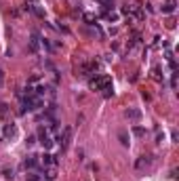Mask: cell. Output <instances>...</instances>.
Wrapping results in <instances>:
<instances>
[{"label": "cell", "instance_id": "obj_1", "mask_svg": "<svg viewBox=\"0 0 179 181\" xmlns=\"http://www.w3.org/2000/svg\"><path fill=\"white\" fill-rule=\"evenodd\" d=\"M38 107H42V99H40V97H36V95H32V97H21V110H19V114L34 112V110H38Z\"/></svg>", "mask_w": 179, "mask_h": 181}, {"label": "cell", "instance_id": "obj_2", "mask_svg": "<svg viewBox=\"0 0 179 181\" xmlns=\"http://www.w3.org/2000/svg\"><path fill=\"white\" fill-rule=\"evenodd\" d=\"M110 84H112V80H110V76H105V74H95V78L89 80V87L93 90H103V89H108Z\"/></svg>", "mask_w": 179, "mask_h": 181}, {"label": "cell", "instance_id": "obj_3", "mask_svg": "<svg viewBox=\"0 0 179 181\" xmlns=\"http://www.w3.org/2000/svg\"><path fill=\"white\" fill-rule=\"evenodd\" d=\"M70 141H72V129H70V127H65V129H63V133H61L59 139H57V143H59L61 152H65V150L70 147Z\"/></svg>", "mask_w": 179, "mask_h": 181}, {"label": "cell", "instance_id": "obj_4", "mask_svg": "<svg viewBox=\"0 0 179 181\" xmlns=\"http://www.w3.org/2000/svg\"><path fill=\"white\" fill-rule=\"evenodd\" d=\"M42 164H45V169H48V166H57V158H55L53 154L45 152V154H42Z\"/></svg>", "mask_w": 179, "mask_h": 181}, {"label": "cell", "instance_id": "obj_5", "mask_svg": "<svg viewBox=\"0 0 179 181\" xmlns=\"http://www.w3.org/2000/svg\"><path fill=\"white\" fill-rule=\"evenodd\" d=\"M150 164H152V156H141L135 162V169H143V166H150Z\"/></svg>", "mask_w": 179, "mask_h": 181}, {"label": "cell", "instance_id": "obj_6", "mask_svg": "<svg viewBox=\"0 0 179 181\" xmlns=\"http://www.w3.org/2000/svg\"><path fill=\"white\" fill-rule=\"evenodd\" d=\"M40 34L38 32H32V40H30V44H32V51H38V46H40Z\"/></svg>", "mask_w": 179, "mask_h": 181}, {"label": "cell", "instance_id": "obj_7", "mask_svg": "<svg viewBox=\"0 0 179 181\" xmlns=\"http://www.w3.org/2000/svg\"><path fill=\"white\" fill-rule=\"evenodd\" d=\"M15 133H17V127H15V124H6V127H4V139L15 137Z\"/></svg>", "mask_w": 179, "mask_h": 181}, {"label": "cell", "instance_id": "obj_8", "mask_svg": "<svg viewBox=\"0 0 179 181\" xmlns=\"http://www.w3.org/2000/svg\"><path fill=\"white\" fill-rule=\"evenodd\" d=\"M36 164H38L36 156H28V158H25V162H23V166H25V169H36Z\"/></svg>", "mask_w": 179, "mask_h": 181}, {"label": "cell", "instance_id": "obj_9", "mask_svg": "<svg viewBox=\"0 0 179 181\" xmlns=\"http://www.w3.org/2000/svg\"><path fill=\"white\" fill-rule=\"evenodd\" d=\"M46 90H48V87H46V84H38V87L34 89V95L42 99V97H45V95H46Z\"/></svg>", "mask_w": 179, "mask_h": 181}, {"label": "cell", "instance_id": "obj_10", "mask_svg": "<svg viewBox=\"0 0 179 181\" xmlns=\"http://www.w3.org/2000/svg\"><path fill=\"white\" fill-rule=\"evenodd\" d=\"M127 118H131V120H139V118H141V112L135 110V107H131V110H127Z\"/></svg>", "mask_w": 179, "mask_h": 181}, {"label": "cell", "instance_id": "obj_11", "mask_svg": "<svg viewBox=\"0 0 179 181\" xmlns=\"http://www.w3.org/2000/svg\"><path fill=\"white\" fill-rule=\"evenodd\" d=\"M45 175H46V181H55V177H57V171H55V166H48L45 171Z\"/></svg>", "mask_w": 179, "mask_h": 181}, {"label": "cell", "instance_id": "obj_12", "mask_svg": "<svg viewBox=\"0 0 179 181\" xmlns=\"http://www.w3.org/2000/svg\"><path fill=\"white\" fill-rule=\"evenodd\" d=\"M118 139H120V143H122V145H124V147H127V145H129V135H127V133H124V131H120V133H118Z\"/></svg>", "mask_w": 179, "mask_h": 181}, {"label": "cell", "instance_id": "obj_13", "mask_svg": "<svg viewBox=\"0 0 179 181\" xmlns=\"http://www.w3.org/2000/svg\"><path fill=\"white\" fill-rule=\"evenodd\" d=\"M173 11H175V2H167L162 6V13H173Z\"/></svg>", "mask_w": 179, "mask_h": 181}, {"label": "cell", "instance_id": "obj_14", "mask_svg": "<svg viewBox=\"0 0 179 181\" xmlns=\"http://www.w3.org/2000/svg\"><path fill=\"white\" fill-rule=\"evenodd\" d=\"M133 133L137 137H143V135H145V129H143V127H133Z\"/></svg>", "mask_w": 179, "mask_h": 181}, {"label": "cell", "instance_id": "obj_15", "mask_svg": "<svg viewBox=\"0 0 179 181\" xmlns=\"http://www.w3.org/2000/svg\"><path fill=\"white\" fill-rule=\"evenodd\" d=\"M25 181H40V175H36V173H28V175H25Z\"/></svg>", "mask_w": 179, "mask_h": 181}, {"label": "cell", "instance_id": "obj_16", "mask_svg": "<svg viewBox=\"0 0 179 181\" xmlns=\"http://www.w3.org/2000/svg\"><path fill=\"white\" fill-rule=\"evenodd\" d=\"M32 11H34V13H36L38 17H45V11H42L40 6H32Z\"/></svg>", "mask_w": 179, "mask_h": 181}, {"label": "cell", "instance_id": "obj_17", "mask_svg": "<svg viewBox=\"0 0 179 181\" xmlns=\"http://www.w3.org/2000/svg\"><path fill=\"white\" fill-rule=\"evenodd\" d=\"M2 175H4L6 179H13V177H15V175H13V169H4V173H2Z\"/></svg>", "mask_w": 179, "mask_h": 181}, {"label": "cell", "instance_id": "obj_18", "mask_svg": "<svg viewBox=\"0 0 179 181\" xmlns=\"http://www.w3.org/2000/svg\"><path fill=\"white\" fill-rule=\"evenodd\" d=\"M25 143H28V145H34V143H36V137H34V135H30L28 139H25Z\"/></svg>", "mask_w": 179, "mask_h": 181}, {"label": "cell", "instance_id": "obj_19", "mask_svg": "<svg viewBox=\"0 0 179 181\" xmlns=\"http://www.w3.org/2000/svg\"><path fill=\"white\" fill-rule=\"evenodd\" d=\"M154 78L160 80V67H154Z\"/></svg>", "mask_w": 179, "mask_h": 181}, {"label": "cell", "instance_id": "obj_20", "mask_svg": "<svg viewBox=\"0 0 179 181\" xmlns=\"http://www.w3.org/2000/svg\"><path fill=\"white\" fill-rule=\"evenodd\" d=\"M6 114V103H0V116Z\"/></svg>", "mask_w": 179, "mask_h": 181}, {"label": "cell", "instance_id": "obj_21", "mask_svg": "<svg viewBox=\"0 0 179 181\" xmlns=\"http://www.w3.org/2000/svg\"><path fill=\"white\" fill-rule=\"evenodd\" d=\"M85 21H95V15H85Z\"/></svg>", "mask_w": 179, "mask_h": 181}, {"label": "cell", "instance_id": "obj_22", "mask_svg": "<svg viewBox=\"0 0 179 181\" xmlns=\"http://www.w3.org/2000/svg\"><path fill=\"white\" fill-rule=\"evenodd\" d=\"M2 80H4V72L0 70V87H2Z\"/></svg>", "mask_w": 179, "mask_h": 181}]
</instances>
